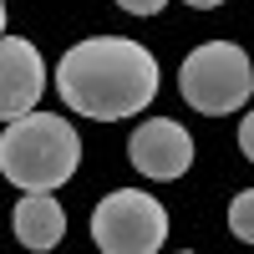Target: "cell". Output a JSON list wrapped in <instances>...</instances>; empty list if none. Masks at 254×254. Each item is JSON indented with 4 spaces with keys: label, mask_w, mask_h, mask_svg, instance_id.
<instances>
[{
    "label": "cell",
    "mask_w": 254,
    "mask_h": 254,
    "mask_svg": "<svg viewBox=\"0 0 254 254\" xmlns=\"http://www.w3.org/2000/svg\"><path fill=\"white\" fill-rule=\"evenodd\" d=\"M56 92L71 112L92 122H117L142 112L158 97V61L142 41L127 36H87L61 56Z\"/></svg>",
    "instance_id": "6da1fadb"
},
{
    "label": "cell",
    "mask_w": 254,
    "mask_h": 254,
    "mask_svg": "<svg viewBox=\"0 0 254 254\" xmlns=\"http://www.w3.org/2000/svg\"><path fill=\"white\" fill-rule=\"evenodd\" d=\"M81 163V137L56 112H26L0 132V173L26 193H56Z\"/></svg>",
    "instance_id": "7a4b0ae2"
},
{
    "label": "cell",
    "mask_w": 254,
    "mask_h": 254,
    "mask_svg": "<svg viewBox=\"0 0 254 254\" xmlns=\"http://www.w3.org/2000/svg\"><path fill=\"white\" fill-rule=\"evenodd\" d=\"M178 92L203 117L239 112L254 92V66H249L244 46H234V41H203L198 51H188V61L178 66Z\"/></svg>",
    "instance_id": "3957f363"
},
{
    "label": "cell",
    "mask_w": 254,
    "mask_h": 254,
    "mask_svg": "<svg viewBox=\"0 0 254 254\" xmlns=\"http://www.w3.org/2000/svg\"><path fill=\"white\" fill-rule=\"evenodd\" d=\"M92 239L102 254H163L168 214L142 188H117L92 208Z\"/></svg>",
    "instance_id": "277c9868"
},
{
    "label": "cell",
    "mask_w": 254,
    "mask_h": 254,
    "mask_svg": "<svg viewBox=\"0 0 254 254\" xmlns=\"http://www.w3.org/2000/svg\"><path fill=\"white\" fill-rule=\"evenodd\" d=\"M127 158H132V168L142 178L173 183V178L188 173V163H193V137H188L173 117H147L132 132V142H127Z\"/></svg>",
    "instance_id": "5b68a950"
},
{
    "label": "cell",
    "mask_w": 254,
    "mask_h": 254,
    "mask_svg": "<svg viewBox=\"0 0 254 254\" xmlns=\"http://www.w3.org/2000/svg\"><path fill=\"white\" fill-rule=\"evenodd\" d=\"M41 92H46V61L26 36H0V117L15 122L36 112Z\"/></svg>",
    "instance_id": "8992f818"
},
{
    "label": "cell",
    "mask_w": 254,
    "mask_h": 254,
    "mask_svg": "<svg viewBox=\"0 0 254 254\" xmlns=\"http://www.w3.org/2000/svg\"><path fill=\"white\" fill-rule=\"evenodd\" d=\"M15 239L26 249H36V254L56 249L66 239V208H61L51 193H26L15 203Z\"/></svg>",
    "instance_id": "52a82bcc"
},
{
    "label": "cell",
    "mask_w": 254,
    "mask_h": 254,
    "mask_svg": "<svg viewBox=\"0 0 254 254\" xmlns=\"http://www.w3.org/2000/svg\"><path fill=\"white\" fill-rule=\"evenodd\" d=\"M229 229H234V239L254 244V188L234 193V203H229Z\"/></svg>",
    "instance_id": "ba28073f"
},
{
    "label": "cell",
    "mask_w": 254,
    "mask_h": 254,
    "mask_svg": "<svg viewBox=\"0 0 254 254\" xmlns=\"http://www.w3.org/2000/svg\"><path fill=\"white\" fill-rule=\"evenodd\" d=\"M117 5H122L127 15H158V10L168 5V0H117Z\"/></svg>",
    "instance_id": "9c48e42d"
},
{
    "label": "cell",
    "mask_w": 254,
    "mask_h": 254,
    "mask_svg": "<svg viewBox=\"0 0 254 254\" xmlns=\"http://www.w3.org/2000/svg\"><path fill=\"white\" fill-rule=\"evenodd\" d=\"M239 147H244V158L254 163V112H249V117L239 122Z\"/></svg>",
    "instance_id": "30bf717a"
},
{
    "label": "cell",
    "mask_w": 254,
    "mask_h": 254,
    "mask_svg": "<svg viewBox=\"0 0 254 254\" xmlns=\"http://www.w3.org/2000/svg\"><path fill=\"white\" fill-rule=\"evenodd\" d=\"M188 5H198V10H214V5H224V0H188Z\"/></svg>",
    "instance_id": "8fae6325"
},
{
    "label": "cell",
    "mask_w": 254,
    "mask_h": 254,
    "mask_svg": "<svg viewBox=\"0 0 254 254\" xmlns=\"http://www.w3.org/2000/svg\"><path fill=\"white\" fill-rule=\"evenodd\" d=\"M0 36H5V0H0Z\"/></svg>",
    "instance_id": "7c38bea8"
},
{
    "label": "cell",
    "mask_w": 254,
    "mask_h": 254,
    "mask_svg": "<svg viewBox=\"0 0 254 254\" xmlns=\"http://www.w3.org/2000/svg\"><path fill=\"white\" fill-rule=\"evenodd\" d=\"M188 254H193V249H188Z\"/></svg>",
    "instance_id": "4fadbf2b"
}]
</instances>
